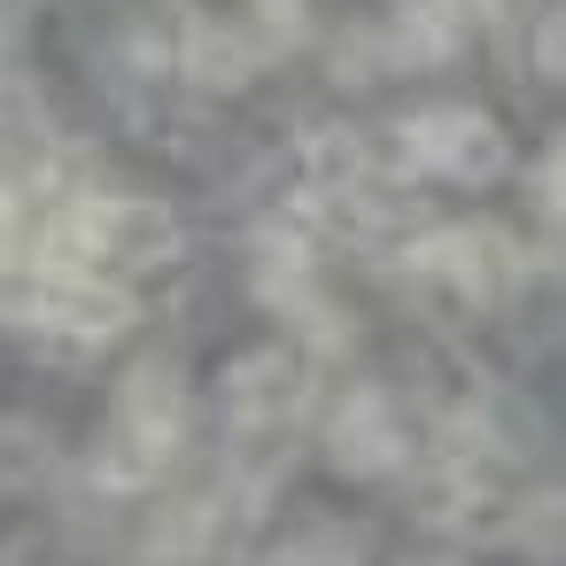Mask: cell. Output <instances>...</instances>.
I'll list each match as a JSON object with an SVG mask.
<instances>
[{
    "mask_svg": "<svg viewBox=\"0 0 566 566\" xmlns=\"http://www.w3.org/2000/svg\"><path fill=\"white\" fill-rule=\"evenodd\" d=\"M179 256V218L164 202H140V195H63V210L48 218V241H40V264H63V272H156Z\"/></svg>",
    "mask_w": 566,
    "mask_h": 566,
    "instance_id": "1",
    "label": "cell"
},
{
    "mask_svg": "<svg viewBox=\"0 0 566 566\" xmlns=\"http://www.w3.org/2000/svg\"><path fill=\"white\" fill-rule=\"evenodd\" d=\"M403 272L434 280L465 303H512L520 280H527V249L496 226H442V233L403 241Z\"/></svg>",
    "mask_w": 566,
    "mask_h": 566,
    "instance_id": "2",
    "label": "cell"
},
{
    "mask_svg": "<svg viewBox=\"0 0 566 566\" xmlns=\"http://www.w3.org/2000/svg\"><path fill=\"white\" fill-rule=\"evenodd\" d=\"M396 140H403V164H419V171H434V179H458V187H489V179H504V164H512V140H504L481 109H465V102L411 109V117L396 125Z\"/></svg>",
    "mask_w": 566,
    "mask_h": 566,
    "instance_id": "3",
    "label": "cell"
},
{
    "mask_svg": "<svg viewBox=\"0 0 566 566\" xmlns=\"http://www.w3.org/2000/svg\"><path fill=\"white\" fill-rule=\"evenodd\" d=\"M326 450H334V465H342V473H357V481L396 473V465L411 458V434H403L396 396H388V388H349V396H342V411L326 419Z\"/></svg>",
    "mask_w": 566,
    "mask_h": 566,
    "instance_id": "4",
    "label": "cell"
},
{
    "mask_svg": "<svg viewBox=\"0 0 566 566\" xmlns=\"http://www.w3.org/2000/svg\"><path fill=\"white\" fill-rule=\"evenodd\" d=\"M218 396H226V419H233V427H287L295 403H303V357L280 349V342L241 349V357L226 365Z\"/></svg>",
    "mask_w": 566,
    "mask_h": 566,
    "instance_id": "5",
    "label": "cell"
},
{
    "mask_svg": "<svg viewBox=\"0 0 566 566\" xmlns=\"http://www.w3.org/2000/svg\"><path fill=\"white\" fill-rule=\"evenodd\" d=\"M256 40L241 32V24H210V17H187L179 24V48H171V71L187 78V86H202V94H241L249 78H256Z\"/></svg>",
    "mask_w": 566,
    "mask_h": 566,
    "instance_id": "6",
    "label": "cell"
},
{
    "mask_svg": "<svg viewBox=\"0 0 566 566\" xmlns=\"http://www.w3.org/2000/svg\"><path fill=\"white\" fill-rule=\"evenodd\" d=\"M465 40V17L450 9V0H411V9L380 32V55L403 63V71H427V63H450Z\"/></svg>",
    "mask_w": 566,
    "mask_h": 566,
    "instance_id": "7",
    "label": "cell"
},
{
    "mask_svg": "<svg viewBox=\"0 0 566 566\" xmlns=\"http://www.w3.org/2000/svg\"><path fill=\"white\" fill-rule=\"evenodd\" d=\"M303 179H311V195H342V187L373 179L365 133H349V125H311V133H303Z\"/></svg>",
    "mask_w": 566,
    "mask_h": 566,
    "instance_id": "8",
    "label": "cell"
},
{
    "mask_svg": "<svg viewBox=\"0 0 566 566\" xmlns=\"http://www.w3.org/2000/svg\"><path fill=\"white\" fill-rule=\"evenodd\" d=\"M40 473H48V434L9 419V427H0V489H32Z\"/></svg>",
    "mask_w": 566,
    "mask_h": 566,
    "instance_id": "9",
    "label": "cell"
},
{
    "mask_svg": "<svg viewBox=\"0 0 566 566\" xmlns=\"http://www.w3.org/2000/svg\"><path fill=\"white\" fill-rule=\"evenodd\" d=\"M512 520H520V527H512L520 543L535 535V558H558V489H543V496H535V504H520Z\"/></svg>",
    "mask_w": 566,
    "mask_h": 566,
    "instance_id": "10",
    "label": "cell"
},
{
    "mask_svg": "<svg viewBox=\"0 0 566 566\" xmlns=\"http://www.w3.org/2000/svg\"><path fill=\"white\" fill-rule=\"evenodd\" d=\"M558 179H566V164H558V148L535 164V202H543V226H558Z\"/></svg>",
    "mask_w": 566,
    "mask_h": 566,
    "instance_id": "11",
    "label": "cell"
},
{
    "mask_svg": "<svg viewBox=\"0 0 566 566\" xmlns=\"http://www.w3.org/2000/svg\"><path fill=\"white\" fill-rule=\"evenodd\" d=\"M535 71H543V78H558V9H543V17H535Z\"/></svg>",
    "mask_w": 566,
    "mask_h": 566,
    "instance_id": "12",
    "label": "cell"
},
{
    "mask_svg": "<svg viewBox=\"0 0 566 566\" xmlns=\"http://www.w3.org/2000/svg\"><path fill=\"white\" fill-rule=\"evenodd\" d=\"M17 226H24V210H17V195H9V187H0V256L17 249Z\"/></svg>",
    "mask_w": 566,
    "mask_h": 566,
    "instance_id": "13",
    "label": "cell"
},
{
    "mask_svg": "<svg viewBox=\"0 0 566 566\" xmlns=\"http://www.w3.org/2000/svg\"><path fill=\"white\" fill-rule=\"evenodd\" d=\"M256 566H318V558H311V543H303V535H295V543H280V551H264V558H256Z\"/></svg>",
    "mask_w": 566,
    "mask_h": 566,
    "instance_id": "14",
    "label": "cell"
},
{
    "mask_svg": "<svg viewBox=\"0 0 566 566\" xmlns=\"http://www.w3.org/2000/svg\"><path fill=\"white\" fill-rule=\"evenodd\" d=\"M450 9H458L465 24H489V17H504V9H512V0H450Z\"/></svg>",
    "mask_w": 566,
    "mask_h": 566,
    "instance_id": "15",
    "label": "cell"
},
{
    "mask_svg": "<svg viewBox=\"0 0 566 566\" xmlns=\"http://www.w3.org/2000/svg\"><path fill=\"white\" fill-rule=\"evenodd\" d=\"M419 566H442V558H419Z\"/></svg>",
    "mask_w": 566,
    "mask_h": 566,
    "instance_id": "16",
    "label": "cell"
},
{
    "mask_svg": "<svg viewBox=\"0 0 566 566\" xmlns=\"http://www.w3.org/2000/svg\"><path fill=\"white\" fill-rule=\"evenodd\" d=\"M0 40H9V32H0Z\"/></svg>",
    "mask_w": 566,
    "mask_h": 566,
    "instance_id": "17",
    "label": "cell"
}]
</instances>
